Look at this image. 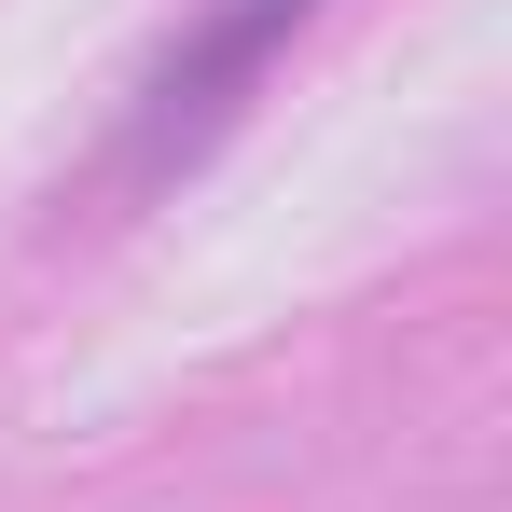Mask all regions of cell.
Here are the masks:
<instances>
[{"mask_svg": "<svg viewBox=\"0 0 512 512\" xmlns=\"http://www.w3.org/2000/svg\"><path fill=\"white\" fill-rule=\"evenodd\" d=\"M319 0H208L194 28L167 42V70L139 84V111H125V180H167V167H194L222 125H236V97L263 84V56L305 28Z\"/></svg>", "mask_w": 512, "mask_h": 512, "instance_id": "cell-1", "label": "cell"}]
</instances>
